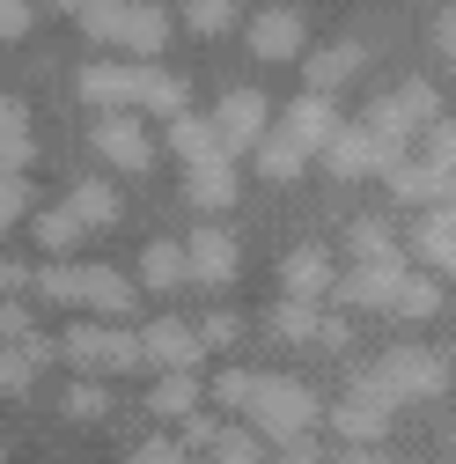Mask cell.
Segmentation results:
<instances>
[{
	"label": "cell",
	"mask_w": 456,
	"mask_h": 464,
	"mask_svg": "<svg viewBox=\"0 0 456 464\" xmlns=\"http://www.w3.org/2000/svg\"><path fill=\"white\" fill-rule=\"evenodd\" d=\"M214 391H221V405L251 413L265 442H295V435H309L317 413H324L317 391H309V383H288V376H251V369H243V376H221Z\"/></svg>",
	"instance_id": "1"
},
{
	"label": "cell",
	"mask_w": 456,
	"mask_h": 464,
	"mask_svg": "<svg viewBox=\"0 0 456 464\" xmlns=\"http://www.w3.org/2000/svg\"><path fill=\"white\" fill-rule=\"evenodd\" d=\"M81 96L89 103H140V111H162V119H177L185 111V82L177 74H162V67H110V60H96V67H81Z\"/></svg>",
	"instance_id": "2"
},
{
	"label": "cell",
	"mask_w": 456,
	"mask_h": 464,
	"mask_svg": "<svg viewBox=\"0 0 456 464\" xmlns=\"http://www.w3.org/2000/svg\"><path fill=\"white\" fill-rule=\"evenodd\" d=\"M434 119H442V96H434L427 82H397V89H383V96L368 103V119H361V126H368L383 148H405V140L427 133Z\"/></svg>",
	"instance_id": "3"
},
{
	"label": "cell",
	"mask_w": 456,
	"mask_h": 464,
	"mask_svg": "<svg viewBox=\"0 0 456 464\" xmlns=\"http://www.w3.org/2000/svg\"><path fill=\"white\" fill-rule=\"evenodd\" d=\"M368 369H375V383H383L390 405H397V398H434V391L449 383V362L427 354V346H390V354L368 362Z\"/></svg>",
	"instance_id": "4"
},
{
	"label": "cell",
	"mask_w": 456,
	"mask_h": 464,
	"mask_svg": "<svg viewBox=\"0 0 456 464\" xmlns=\"http://www.w3.org/2000/svg\"><path fill=\"white\" fill-rule=\"evenodd\" d=\"M265 126H272V111H265V96L258 89H228L221 103H214V133H221V148L236 155V148H258L265 140Z\"/></svg>",
	"instance_id": "5"
},
{
	"label": "cell",
	"mask_w": 456,
	"mask_h": 464,
	"mask_svg": "<svg viewBox=\"0 0 456 464\" xmlns=\"http://www.w3.org/2000/svg\"><path fill=\"white\" fill-rule=\"evenodd\" d=\"M390 162H397V148H383L368 126H338L324 148V169H338V178H383Z\"/></svg>",
	"instance_id": "6"
},
{
	"label": "cell",
	"mask_w": 456,
	"mask_h": 464,
	"mask_svg": "<svg viewBox=\"0 0 456 464\" xmlns=\"http://www.w3.org/2000/svg\"><path fill=\"white\" fill-rule=\"evenodd\" d=\"M272 133H288L302 155H324L331 133H338V111H331V96H295V103H288V119H280Z\"/></svg>",
	"instance_id": "7"
},
{
	"label": "cell",
	"mask_w": 456,
	"mask_h": 464,
	"mask_svg": "<svg viewBox=\"0 0 456 464\" xmlns=\"http://www.w3.org/2000/svg\"><path fill=\"white\" fill-rule=\"evenodd\" d=\"M67 354H74V362H110V369L147 362L140 339H133V332H110V324H74V332H67Z\"/></svg>",
	"instance_id": "8"
},
{
	"label": "cell",
	"mask_w": 456,
	"mask_h": 464,
	"mask_svg": "<svg viewBox=\"0 0 456 464\" xmlns=\"http://www.w3.org/2000/svg\"><path fill=\"white\" fill-rule=\"evenodd\" d=\"M302 44H309L302 8H265V15L251 23V52H258V60H295Z\"/></svg>",
	"instance_id": "9"
},
{
	"label": "cell",
	"mask_w": 456,
	"mask_h": 464,
	"mask_svg": "<svg viewBox=\"0 0 456 464\" xmlns=\"http://www.w3.org/2000/svg\"><path fill=\"white\" fill-rule=\"evenodd\" d=\"M89 148H96L103 162H119V169H147V162H155V148H147V133H140L133 119H96Z\"/></svg>",
	"instance_id": "10"
},
{
	"label": "cell",
	"mask_w": 456,
	"mask_h": 464,
	"mask_svg": "<svg viewBox=\"0 0 456 464\" xmlns=\"http://www.w3.org/2000/svg\"><path fill=\"white\" fill-rule=\"evenodd\" d=\"M140 354H147V362H162L169 376H177V369H192V362L206 354V346H199V332H192V324H147V332H140Z\"/></svg>",
	"instance_id": "11"
},
{
	"label": "cell",
	"mask_w": 456,
	"mask_h": 464,
	"mask_svg": "<svg viewBox=\"0 0 456 464\" xmlns=\"http://www.w3.org/2000/svg\"><path fill=\"white\" fill-rule=\"evenodd\" d=\"M413 251H420V266L456 273V214H449V207H427V214H420V228H413Z\"/></svg>",
	"instance_id": "12"
},
{
	"label": "cell",
	"mask_w": 456,
	"mask_h": 464,
	"mask_svg": "<svg viewBox=\"0 0 456 464\" xmlns=\"http://www.w3.org/2000/svg\"><path fill=\"white\" fill-rule=\"evenodd\" d=\"M397 280H405V258H383V266H354L347 280H338V295H347V303H368V310H390Z\"/></svg>",
	"instance_id": "13"
},
{
	"label": "cell",
	"mask_w": 456,
	"mask_h": 464,
	"mask_svg": "<svg viewBox=\"0 0 456 464\" xmlns=\"http://www.w3.org/2000/svg\"><path fill=\"white\" fill-rule=\"evenodd\" d=\"M280 280H288V303H317L324 287H331V251H317V244L288 251V266H280Z\"/></svg>",
	"instance_id": "14"
},
{
	"label": "cell",
	"mask_w": 456,
	"mask_h": 464,
	"mask_svg": "<svg viewBox=\"0 0 456 464\" xmlns=\"http://www.w3.org/2000/svg\"><path fill=\"white\" fill-rule=\"evenodd\" d=\"M185 266L199 280H228L236 273V237H228V228H199V237L185 244Z\"/></svg>",
	"instance_id": "15"
},
{
	"label": "cell",
	"mask_w": 456,
	"mask_h": 464,
	"mask_svg": "<svg viewBox=\"0 0 456 464\" xmlns=\"http://www.w3.org/2000/svg\"><path fill=\"white\" fill-rule=\"evenodd\" d=\"M383 185H390L397 199H420V207H427V199H449V178H442V169H434V162H405V155L383 169Z\"/></svg>",
	"instance_id": "16"
},
{
	"label": "cell",
	"mask_w": 456,
	"mask_h": 464,
	"mask_svg": "<svg viewBox=\"0 0 456 464\" xmlns=\"http://www.w3.org/2000/svg\"><path fill=\"white\" fill-rule=\"evenodd\" d=\"M169 148H177L192 169L228 155V148H221V133H214V119H192V111H177V119H169Z\"/></svg>",
	"instance_id": "17"
},
{
	"label": "cell",
	"mask_w": 456,
	"mask_h": 464,
	"mask_svg": "<svg viewBox=\"0 0 456 464\" xmlns=\"http://www.w3.org/2000/svg\"><path fill=\"white\" fill-rule=\"evenodd\" d=\"M331 428L347 435L354 450H368V442H383L390 413H383V405H368V398H338V405H331Z\"/></svg>",
	"instance_id": "18"
},
{
	"label": "cell",
	"mask_w": 456,
	"mask_h": 464,
	"mask_svg": "<svg viewBox=\"0 0 456 464\" xmlns=\"http://www.w3.org/2000/svg\"><path fill=\"white\" fill-rule=\"evenodd\" d=\"M354 67H361V44H354V37H338V44H324L317 60H309V96H331V89L347 82Z\"/></svg>",
	"instance_id": "19"
},
{
	"label": "cell",
	"mask_w": 456,
	"mask_h": 464,
	"mask_svg": "<svg viewBox=\"0 0 456 464\" xmlns=\"http://www.w3.org/2000/svg\"><path fill=\"white\" fill-rule=\"evenodd\" d=\"M442 310V287L427 280V273H413L405 266V280H397V295H390V317H405V324H427Z\"/></svg>",
	"instance_id": "20"
},
{
	"label": "cell",
	"mask_w": 456,
	"mask_h": 464,
	"mask_svg": "<svg viewBox=\"0 0 456 464\" xmlns=\"http://www.w3.org/2000/svg\"><path fill=\"white\" fill-rule=\"evenodd\" d=\"M162 37H169V8H140V0H133V15H126V52H140V60H155V52H162Z\"/></svg>",
	"instance_id": "21"
},
{
	"label": "cell",
	"mask_w": 456,
	"mask_h": 464,
	"mask_svg": "<svg viewBox=\"0 0 456 464\" xmlns=\"http://www.w3.org/2000/svg\"><path fill=\"white\" fill-rule=\"evenodd\" d=\"M192 199L199 207H228V199H236V162H228V155L221 162H199L192 169Z\"/></svg>",
	"instance_id": "22"
},
{
	"label": "cell",
	"mask_w": 456,
	"mask_h": 464,
	"mask_svg": "<svg viewBox=\"0 0 456 464\" xmlns=\"http://www.w3.org/2000/svg\"><path fill=\"white\" fill-rule=\"evenodd\" d=\"M302 162H309V155H302V148H295L288 133H265V140H258V169H265L272 185H288V178H295Z\"/></svg>",
	"instance_id": "23"
},
{
	"label": "cell",
	"mask_w": 456,
	"mask_h": 464,
	"mask_svg": "<svg viewBox=\"0 0 456 464\" xmlns=\"http://www.w3.org/2000/svg\"><path fill=\"white\" fill-rule=\"evenodd\" d=\"M192 266H185V244H147V258H140V280L147 287H177Z\"/></svg>",
	"instance_id": "24"
},
{
	"label": "cell",
	"mask_w": 456,
	"mask_h": 464,
	"mask_svg": "<svg viewBox=\"0 0 456 464\" xmlns=\"http://www.w3.org/2000/svg\"><path fill=\"white\" fill-rule=\"evenodd\" d=\"M126 15H133V0H89V8H81L89 37H103V44H119V37H126Z\"/></svg>",
	"instance_id": "25"
},
{
	"label": "cell",
	"mask_w": 456,
	"mask_h": 464,
	"mask_svg": "<svg viewBox=\"0 0 456 464\" xmlns=\"http://www.w3.org/2000/svg\"><path fill=\"white\" fill-rule=\"evenodd\" d=\"M0 155H8V162H30V119H23L15 96H0Z\"/></svg>",
	"instance_id": "26"
},
{
	"label": "cell",
	"mask_w": 456,
	"mask_h": 464,
	"mask_svg": "<svg viewBox=\"0 0 456 464\" xmlns=\"http://www.w3.org/2000/svg\"><path fill=\"white\" fill-rule=\"evenodd\" d=\"M192 398H199V383H192V369H177V376H162L155 391H147V405L169 420V413H192Z\"/></svg>",
	"instance_id": "27"
},
{
	"label": "cell",
	"mask_w": 456,
	"mask_h": 464,
	"mask_svg": "<svg viewBox=\"0 0 456 464\" xmlns=\"http://www.w3.org/2000/svg\"><path fill=\"white\" fill-rule=\"evenodd\" d=\"M74 221H81V228L119 221V192H110V185H81V192H74Z\"/></svg>",
	"instance_id": "28"
},
{
	"label": "cell",
	"mask_w": 456,
	"mask_h": 464,
	"mask_svg": "<svg viewBox=\"0 0 456 464\" xmlns=\"http://www.w3.org/2000/svg\"><path fill=\"white\" fill-rule=\"evenodd\" d=\"M37 244H44V251H74V244H81V221H74V207H60V214H37Z\"/></svg>",
	"instance_id": "29"
},
{
	"label": "cell",
	"mask_w": 456,
	"mask_h": 464,
	"mask_svg": "<svg viewBox=\"0 0 456 464\" xmlns=\"http://www.w3.org/2000/svg\"><path fill=\"white\" fill-rule=\"evenodd\" d=\"M383 258H397L390 228H383V221H361V228H354V266H383Z\"/></svg>",
	"instance_id": "30"
},
{
	"label": "cell",
	"mask_w": 456,
	"mask_h": 464,
	"mask_svg": "<svg viewBox=\"0 0 456 464\" xmlns=\"http://www.w3.org/2000/svg\"><path fill=\"white\" fill-rule=\"evenodd\" d=\"M214 464H265V442L243 435V428H228V435H214Z\"/></svg>",
	"instance_id": "31"
},
{
	"label": "cell",
	"mask_w": 456,
	"mask_h": 464,
	"mask_svg": "<svg viewBox=\"0 0 456 464\" xmlns=\"http://www.w3.org/2000/svg\"><path fill=\"white\" fill-rule=\"evenodd\" d=\"M236 8L243 0H185V23L192 30H236Z\"/></svg>",
	"instance_id": "32"
},
{
	"label": "cell",
	"mask_w": 456,
	"mask_h": 464,
	"mask_svg": "<svg viewBox=\"0 0 456 464\" xmlns=\"http://www.w3.org/2000/svg\"><path fill=\"white\" fill-rule=\"evenodd\" d=\"M317 324H324V317H317L309 303H280V310H272V332H280V339H317Z\"/></svg>",
	"instance_id": "33"
},
{
	"label": "cell",
	"mask_w": 456,
	"mask_h": 464,
	"mask_svg": "<svg viewBox=\"0 0 456 464\" xmlns=\"http://www.w3.org/2000/svg\"><path fill=\"white\" fill-rule=\"evenodd\" d=\"M427 162L442 169V178H456V119H434L427 126Z\"/></svg>",
	"instance_id": "34"
},
{
	"label": "cell",
	"mask_w": 456,
	"mask_h": 464,
	"mask_svg": "<svg viewBox=\"0 0 456 464\" xmlns=\"http://www.w3.org/2000/svg\"><path fill=\"white\" fill-rule=\"evenodd\" d=\"M23 207H30V185H23V178H0V228H15Z\"/></svg>",
	"instance_id": "35"
},
{
	"label": "cell",
	"mask_w": 456,
	"mask_h": 464,
	"mask_svg": "<svg viewBox=\"0 0 456 464\" xmlns=\"http://www.w3.org/2000/svg\"><path fill=\"white\" fill-rule=\"evenodd\" d=\"M434 44H442V60H449V74H456V8L434 15Z\"/></svg>",
	"instance_id": "36"
},
{
	"label": "cell",
	"mask_w": 456,
	"mask_h": 464,
	"mask_svg": "<svg viewBox=\"0 0 456 464\" xmlns=\"http://www.w3.org/2000/svg\"><path fill=\"white\" fill-rule=\"evenodd\" d=\"M30 30V0H0V37H23Z\"/></svg>",
	"instance_id": "37"
},
{
	"label": "cell",
	"mask_w": 456,
	"mask_h": 464,
	"mask_svg": "<svg viewBox=\"0 0 456 464\" xmlns=\"http://www.w3.org/2000/svg\"><path fill=\"white\" fill-rule=\"evenodd\" d=\"M67 405H74L81 420H96V413H103V391H96V383H74V391H67Z\"/></svg>",
	"instance_id": "38"
},
{
	"label": "cell",
	"mask_w": 456,
	"mask_h": 464,
	"mask_svg": "<svg viewBox=\"0 0 456 464\" xmlns=\"http://www.w3.org/2000/svg\"><path fill=\"white\" fill-rule=\"evenodd\" d=\"M236 339V317H199V346H228Z\"/></svg>",
	"instance_id": "39"
},
{
	"label": "cell",
	"mask_w": 456,
	"mask_h": 464,
	"mask_svg": "<svg viewBox=\"0 0 456 464\" xmlns=\"http://www.w3.org/2000/svg\"><path fill=\"white\" fill-rule=\"evenodd\" d=\"M280 457H288V464H317V442H309V435H295V442H280Z\"/></svg>",
	"instance_id": "40"
},
{
	"label": "cell",
	"mask_w": 456,
	"mask_h": 464,
	"mask_svg": "<svg viewBox=\"0 0 456 464\" xmlns=\"http://www.w3.org/2000/svg\"><path fill=\"white\" fill-rule=\"evenodd\" d=\"M133 464H177V442H147V450H140Z\"/></svg>",
	"instance_id": "41"
},
{
	"label": "cell",
	"mask_w": 456,
	"mask_h": 464,
	"mask_svg": "<svg viewBox=\"0 0 456 464\" xmlns=\"http://www.w3.org/2000/svg\"><path fill=\"white\" fill-rule=\"evenodd\" d=\"M338 464H383L375 450H347V457H338Z\"/></svg>",
	"instance_id": "42"
},
{
	"label": "cell",
	"mask_w": 456,
	"mask_h": 464,
	"mask_svg": "<svg viewBox=\"0 0 456 464\" xmlns=\"http://www.w3.org/2000/svg\"><path fill=\"white\" fill-rule=\"evenodd\" d=\"M52 8H74V15H81V8H89V0H52Z\"/></svg>",
	"instance_id": "43"
},
{
	"label": "cell",
	"mask_w": 456,
	"mask_h": 464,
	"mask_svg": "<svg viewBox=\"0 0 456 464\" xmlns=\"http://www.w3.org/2000/svg\"><path fill=\"white\" fill-rule=\"evenodd\" d=\"M0 280H8V273H0Z\"/></svg>",
	"instance_id": "44"
}]
</instances>
